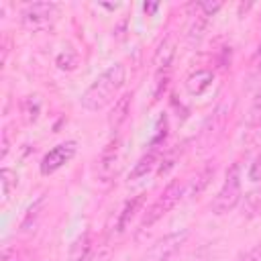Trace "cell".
<instances>
[{
  "mask_svg": "<svg viewBox=\"0 0 261 261\" xmlns=\"http://www.w3.org/2000/svg\"><path fill=\"white\" fill-rule=\"evenodd\" d=\"M124 80H126V69L122 63H114L110 65L108 69H104L88 88L86 92L82 94L80 98V104L90 110V112H98L102 108H106L108 104L116 102L118 98V92L120 88L124 86Z\"/></svg>",
  "mask_w": 261,
  "mask_h": 261,
  "instance_id": "6da1fadb",
  "label": "cell"
},
{
  "mask_svg": "<svg viewBox=\"0 0 261 261\" xmlns=\"http://www.w3.org/2000/svg\"><path fill=\"white\" fill-rule=\"evenodd\" d=\"M241 165L239 163H232L228 169H226V175H224V181L218 190V194L214 196L210 208L216 216H222L230 210H234V206L241 202Z\"/></svg>",
  "mask_w": 261,
  "mask_h": 261,
  "instance_id": "7a4b0ae2",
  "label": "cell"
},
{
  "mask_svg": "<svg viewBox=\"0 0 261 261\" xmlns=\"http://www.w3.org/2000/svg\"><path fill=\"white\" fill-rule=\"evenodd\" d=\"M184 194H186V184L184 181H179V179L169 181L167 188L159 194V198L147 208V212H145V216L141 220V228L153 226L159 218H163L167 212H171L177 206V202L184 198Z\"/></svg>",
  "mask_w": 261,
  "mask_h": 261,
  "instance_id": "3957f363",
  "label": "cell"
},
{
  "mask_svg": "<svg viewBox=\"0 0 261 261\" xmlns=\"http://www.w3.org/2000/svg\"><path fill=\"white\" fill-rule=\"evenodd\" d=\"M59 16V4L55 2H35L29 4L22 12H20V24L22 29L31 31V33H39L49 29Z\"/></svg>",
  "mask_w": 261,
  "mask_h": 261,
  "instance_id": "277c9868",
  "label": "cell"
},
{
  "mask_svg": "<svg viewBox=\"0 0 261 261\" xmlns=\"http://www.w3.org/2000/svg\"><path fill=\"white\" fill-rule=\"evenodd\" d=\"M75 153H77V143L75 141H63V143L55 145L53 149H49L43 155V159H41V173L43 175L55 173L65 163H69Z\"/></svg>",
  "mask_w": 261,
  "mask_h": 261,
  "instance_id": "5b68a950",
  "label": "cell"
},
{
  "mask_svg": "<svg viewBox=\"0 0 261 261\" xmlns=\"http://www.w3.org/2000/svg\"><path fill=\"white\" fill-rule=\"evenodd\" d=\"M188 232L181 230V232H173V234H167L163 237L161 241H157L145 255V261H169L184 245Z\"/></svg>",
  "mask_w": 261,
  "mask_h": 261,
  "instance_id": "8992f818",
  "label": "cell"
},
{
  "mask_svg": "<svg viewBox=\"0 0 261 261\" xmlns=\"http://www.w3.org/2000/svg\"><path fill=\"white\" fill-rule=\"evenodd\" d=\"M128 114H130V94H122V96L114 102V106H112V110H110V114H108V124H110V128L116 133V130L122 126V122L128 118Z\"/></svg>",
  "mask_w": 261,
  "mask_h": 261,
  "instance_id": "52a82bcc",
  "label": "cell"
},
{
  "mask_svg": "<svg viewBox=\"0 0 261 261\" xmlns=\"http://www.w3.org/2000/svg\"><path fill=\"white\" fill-rule=\"evenodd\" d=\"M214 73L210 69H196L188 80H186V88L192 96H202L210 86H212Z\"/></svg>",
  "mask_w": 261,
  "mask_h": 261,
  "instance_id": "ba28073f",
  "label": "cell"
},
{
  "mask_svg": "<svg viewBox=\"0 0 261 261\" xmlns=\"http://www.w3.org/2000/svg\"><path fill=\"white\" fill-rule=\"evenodd\" d=\"M155 165H157V147H151V149L135 163V167H133L130 173H128V179H130V181H137V179L145 177L147 173L153 171Z\"/></svg>",
  "mask_w": 261,
  "mask_h": 261,
  "instance_id": "9c48e42d",
  "label": "cell"
},
{
  "mask_svg": "<svg viewBox=\"0 0 261 261\" xmlns=\"http://www.w3.org/2000/svg\"><path fill=\"white\" fill-rule=\"evenodd\" d=\"M173 53H175V49H173V41H171L169 37L163 39V43H161L159 49L155 51V59H153L157 71H163V69H169V67H171Z\"/></svg>",
  "mask_w": 261,
  "mask_h": 261,
  "instance_id": "30bf717a",
  "label": "cell"
},
{
  "mask_svg": "<svg viewBox=\"0 0 261 261\" xmlns=\"http://www.w3.org/2000/svg\"><path fill=\"white\" fill-rule=\"evenodd\" d=\"M143 202H145V194H137L135 198H130V200L124 204V208H122V212H120V218H118V224H116V230H124V228H126V224L130 222V218L135 216V212L141 208Z\"/></svg>",
  "mask_w": 261,
  "mask_h": 261,
  "instance_id": "8fae6325",
  "label": "cell"
},
{
  "mask_svg": "<svg viewBox=\"0 0 261 261\" xmlns=\"http://www.w3.org/2000/svg\"><path fill=\"white\" fill-rule=\"evenodd\" d=\"M90 251H92V239H90V232H84L71 245V253H69L71 261H88Z\"/></svg>",
  "mask_w": 261,
  "mask_h": 261,
  "instance_id": "7c38bea8",
  "label": "cell"
},
{
  "mask_svg": "<svg viewBox=\"0 0 261 261\" xmlns=\"http://www.w3.org/2000/svg\"><path fill=\"white\" fill-rule=\"evenodd\" d=\"M214 175V165H206L204 169H200L198 173H196V177H194V181L190 184V188H188V194H192V196H196V194H200L206 186H208V181H210V177Z\"/></svg>",
  "mask_w": 261,
  "mask_h": 261,
  "instance_id": "4fadbf2b",
  "label": "cell"
},
{
  "mask_svg": "<svg viewBox=\"0 0 261 261\" xmlns=\"http://www.w3.org/2000/svg\"><path fill=\"white\" fill-rule=\"evenodd\" d=\"M0 184H2V196H4V202L10 198V194H12V190L16 188V184H18V175L12 171V169H8V167H4L2 171H0Z\"/></svg>",
  "mask_w": 261,
  "mask_h": 261,
  "instance_id": "5bb4252c",
  "label": "cell"
},
{
  "mask_svg": "<svg viewBox=\"0 0 261 261\" xmlns=\"http://www.w3.org/2000/svg\"><path fill=\"white\" fill-rule=\"evenodd\" d=\"M249 124L251 126H261V86L257 88L255 96H253V102H251V108H249Z\"/></svg>",
  "mask_w": 261,
  "mask_h": 261,
  "instance_id": "9a60e30c",
  "label": "cell"
},
{
  "mask_svg": "<svg viewBox=\"0 0 261 261\" xmlns=\"http://www.w3.org/2000/svg\"><path fill=\"white\" fill-rule=\"evenodd\" d=\"M116 155H118V139H112V141L106 145V149L102 151V169H104V171H108V169L114 165Z\"/></svg>",
  "mask_w": 261,
  "mask_h": 261,
  "instance_id": "2e32d148",
  "label": "cell"
},
{
  "mask_svg": "<svg viewBox=\"0 0 261 261\" xmlns=\"http://www.w3.org/2000/svg\"><path fill=\"white\" fill-rule=\"evenodd\" d=\"M75 65H77V53L71 47H67L65 51H61L57 55V67L59 69H73Z\"/></svg>",
  "mask_w": 261,
  "mask_h": 261,
  "instance_id": "e0dca14e",
  "label": "cell"
},
{
  "mask_svg": "<svg viewBox=\"0 0 261 261\" xmlns=\"http://www.w3.org/2000/svg\"><path fill=\"white\" fill-rule=\"evenodd\" d=\"M245 206L249 210V214H259L261 212V188L259 190H253L247 198H245Z\"/></svg>",
  "mask_w": 261,
  "mask_h": 261,
  "instance_id": "ac0fdd59",
  "label": "cell"
},
{
  "mask_svg": "<svg viewBox=\"0 0 261 261\" xmlns=\"http://www.w3.org/2000/svg\"><path fill=\"white\" fill-rule=\"evenodd\" d=\"M167 82H169V69H163V71H157L155 75V92H153V100H159V96L165 92L167 88Z\"/></svg>",
  "mask_w": 261,
  "mask_h": 261,
  "instance_id": "d6986e66",
  "label": "cell"
},
{
  "mask_svg": "<svg viewBox=\"0 0 261 261\" xmlns=\"http://www.w3.org/2000/svg\"><path fill=\"white\" fill-rule=\"evenodd\" d=\"M43 204H45V198H39V200H37V202H35V204H33L31 208H29V212H27V216H24L22 224H20V228H22V230H27V228L31 226V220H33V218L37 216V210H39V208H41Z\"/></svg>",
  "mask_w": 261,
  "mask_h": 261,
  "instance_id": "ffe728a7",
  "label": "cell"
},
{
  "mask_svg": "<svg viewBox=\"0 0 261 261\" xmlns=\"http://www.w3.org/2000/svg\"><path fill=\"white\" fill-rule=\"evenodd\" d=\"M220 6H222V2H198V4H196V8H198L204 16H212Z\"/></svg>",
  "mask_w": 261,
  "mask_h": 261,
  "instance_id": "44dd1931",
  "label": "cell"
},
{
  "mask_svg": "<svg viewBox=\"0 0 261 261\" xmlns=\"http://www.w3.org/2000/svg\"><path fill=\"white\" fill-rule=\"evenodd\" d=\"M249 179L251 181H261V153L253 159V163L249 167Z\"/></svg>",
  "mask_w": 261,
  "mask_h": 261,
  "instance_id": "7402d4cb",
  "label": "cell"
},
{
  "mask_svg": "<svg viewBox=\"0 0 261 261\" xmlns=\"http://www.w3.org/2000/svg\"><path fill=\"white\" fill-rule=\"evenodd\" d=\"M237 261H261V245H259V247H253V249L247 251V253H243Z\"/></svg>",
  "mask_w": 261,
  "mask_h": 261,
  "instance_id": "603a6c76",
  "label": "cell"
},
{
  "mask_svg": "<svg viewBox=\"0 0 261 261\" xmlns=\"http://www.w3.org/2000/svg\"><path fill=\"white\" fill-rule=\"evenodd\" d=\"M251 67H253L255 73H261V45H259V49L255 51V55L251 59Z\"/></svg>",
  "mask_w": 261,
  "mask_h": 261,
  "instance_id": "cb8c5ba5",
  "label": "cell"
},
{
  "mask_svg": "<svg viewBox=\"0 0 261 261\" xmlns=\"http://www.w3.org/2000/svg\"><path fill=\"white\" fill-rule=\"evenodd\" d=\"M0 261H18L16 251H12V249H4V251H2V259H0Z\"/></svg>",
  "mask_w": 261,
  "mask_h": 261,
  "instance_id": "d4e9b609",
  "label": "cell"
},
{
  "mask_svg": "<svg viewBox=\"0 0 261 261\" xmlns=\"http://www.w3.org/2000/svg\"><path fill=\"white\" fill-rule=\"evenodd\" d=\"M6 153H8V130H4V135H2V151H0V157L4 159Z\"/></svg>",
  "mask_w": 261,
  "mask_h": 261,
  "instance_id": "484cf974",
  "label": "cell"
},
{
  "mask_svg": "<svg viewBox=\"0 0 261 261\" xmlns=\"http://www.w3.org/2000/svg\"><path fill=\"white\" fill-rule=\"evenodd\" d=\"M143 8H145V12H155L157 10V4H145Z\"/></svg>",
  "mask_w": 261,
  "mask_h": 261,
  "instance_id": "4316f807",
  "label": "cell"
}]
</instances>
